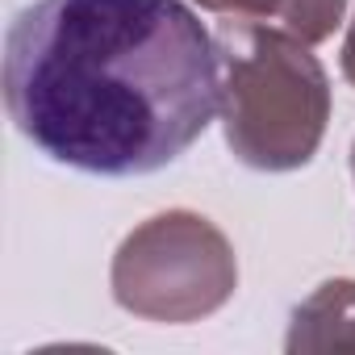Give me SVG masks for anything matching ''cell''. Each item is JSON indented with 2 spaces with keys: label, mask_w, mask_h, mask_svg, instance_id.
Segmentation results:
<instances>
[{
  "label": "cell",
  "mask_w": 355,
  "mask_h": 355,
  "mask_svg": "<svg viewBox=\"0 0 355 355\" xmlns=\"http://www.w3.org/2000/svg\"><path fill=\"white\" fill-rule=\"evenodd\" d=\"M113 301L146 322H197L218 313L239 288L230 239L193 209L146 218L113 255Z\"/></svg>",
  "instance_id": "obj_3"
},
{
  "label": "cell",
  "mask_w": 355,
  "mask_h": 355,
  "mask_svg": "<svg viewBox=\"0 0 355 355\" xmlns=\"http://www.w3.org/2000/svg\"><path fill=\"white\" fill-rule=\"evenodd\" d=\"M5 109L63 167L150 175L222 109L218 42L184 0H38L5 34Z\"/></svg>",
  "instance_id": "obj_1"
},
{
  "label": "cell",
  "mask_w": 355,
  "mask_h": 355,
  "mask_svg": "<svg viewBox=\"0 0 355 355\" xmlns=\"http://www.w3.org/2000/svg\"><path fill=\"white\" fill-rule=\"evenodd\" d=\"M343 76H347V84H355V17H351V30L343 38Z\"/></svg>",
  "instance_id": "obj_7"
},
{
  "label": "cell",
  "mask_w": 355,
  "mask_h": 355,
  "mask_svg": "<svg viewBox=\"0 0 355 355\" xmlns=\"http://www.w3.org/2000/svg\"><path fill=\"white\" fill-rule=\"evenodd\" d=\"M351 175H355V146H351Z\"/></svg>",
  "instance_id": "obj_8"
},
{
  "label": "cell",
  "mask_w": 355,
  "mask_h": 355,
  "mask_svg": "<svg viewBox=\"0 0 355 355\" xmlns=\"http://www.w3.org/2000/svg\"><path fill=\"white\" fill-rule=\"evenodd\" d=\"M226 146L255 171L305 167L330 121V80L318 55L280 26L226 17L218 26Z\"/></svg>",
  "instance_id": "obj_2"
},
{
  "label": "cell",
  "mask_w": 355,
  "mask_h": 355,
  "mask_svg": "<svg viewBox=\"0 0 355 355\" xmlns=\"http://www.w3.org/2000/svg\"><path fill=\"white\" fill-rule=\"evenodd\" d=\"M284 351H355V280L334 276L318 284L293 309Z\"/></svg>",
  "instance_id": "obj_4"
},
{
  "label": "cell",
  "mask_w": 355,
  "mask_h": 355,
  "mask_svg": "<svg viewBox=\"0 0 355 355\" xmlns=\"http://www.w3.org/2000/svg\"><path fill=\"white\" fill-rule=\"evenodd\" d=\"M343 9H347V0H276L272 26L301 38L305 46H318L334 34V26L343 21Z\"/></svg>",
  "instance_id": "obj_5"
},
{
  "label": "cell",
  "mask_w": 355,
  "mask_h": 355,
  "mask_svg": "<svg viewBox=\"0 0 355 355\" xmlns=\"http://www.w3.org/2000/svg\"><path fill=\"white\" fill-rule=\"evenodd\" d=\"M197 5L222 17H255V21H272L276 13V0H197Z\"/></svg>",
  "instance_id": "obj_6"
}]
</instances>
